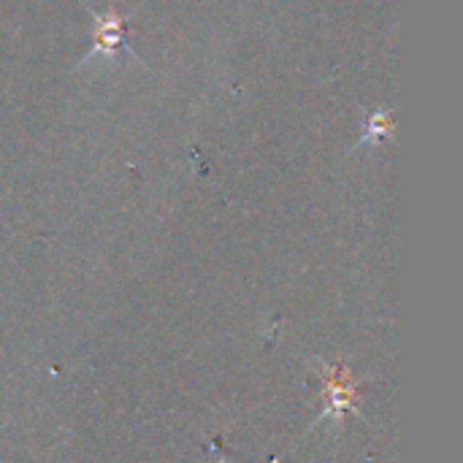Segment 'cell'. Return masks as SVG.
<instances>
[{"mask_svg": "<svg viewBox=\"0 0 463 463\" xmlns=\"http://www.w3.org/2000/svg\"><path fill=\"white\" fill-rule=\"evenodd\" d=\"M92 22H95V35H92V52L84 57L90 60L92 54H114L119 46L128 49V41H125V27H128V19L119 16V14H109V16H100L92 11Z\"/></svg>", "mask_w": 463, "mask_h": 463, "instance_id": "6da1fadb", "label": "cell"}]
</instances>
